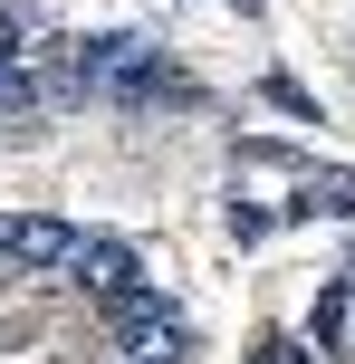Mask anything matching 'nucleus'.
I'll use <instances>...</instances> for the list:
<instances>
[{
    "label": "nucleus",
    "instance_id": "20e7f679",
    "mask_svg": "<svg viewBox=\"0 0 355 364\" xmlns=\"http://www.w3.org/2000/svg\"><path fill=\"white\" fill-rule=\"evenodd\" d=\"M298 211H307V220H317V211H327V220H355V173H307V182H298Z\"/></svg>",
    "mask_w": 355,
    "mask_h": 364
},
{
    "label": "nucleus",
    "instance_id": "f257e3e1",
    "mask_svg": "<svg viewBox=\"0 0 355 364\" xmlns=\"http://www.w3.org/2000/svg\"><path fill=\"white\" fill-rule=\"evenodd\" d=\"M115 346H125V364H183L192 355V316L164 307L154 288H134V297H115Z\"/></svg>",
    "mask_w": 355,
    "mask_h": 364
},
{
    "label": "nucleus",
    "instance_id": "39448f33",
    "mask_svg": "<svg viewBox=\"0 0 355 364\" xmlns=\"http://www.w3.org/2000/svg\"><path fill=\"white\" fill-rule=\"evenodd\" d=\"M260 364H317V346H269Z\"/></svg>",
    "mask_w": 355,
    "mask_h": 364
},
{
    "label": "nucleus",
    "instance_id": "7ed1b4c3",
    "mask_svg": "<svg viewBox=\"0 0 355 364\" xmlns=\"http://www.w3.org/2000/svg\"><path fill=\"white\" fill-rule=\"evenodd\" d=\"M68 278H77L87 297H106V307H115V297H134V288H144V259H134L125 240H77Z\"/></svg>",
    "mask_w": 355,
    "mask_h": 364
},
{
    "label": "nucleus",
    "instance_id": "f03ea898",
    "mask_svg": "<svg viewBox=\"0 0 355 364\" xmlns=\"http://www.w3.org/2000/svg\"><path fill=\"white\" fill-rule=\"evenodd\" d=\"M77 240H87V230H68V220H48V211L0 220V259H10V269H29V278H68Z\"/></svg>",
    "mask_w": 355,
    "mask_h": 364
}]
</instances>
